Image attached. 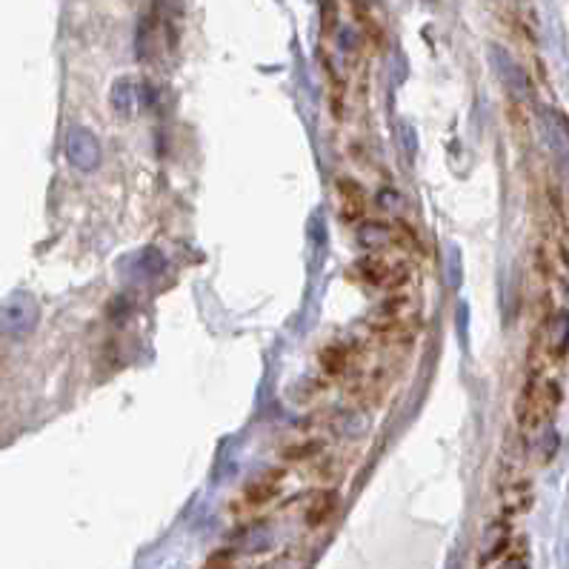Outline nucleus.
<instances>
[{
    "label": "nucleus",
    "instance_id": "1",
    "mask_svg": "<svg viewBox=\"0 0 569 569\" xmlns=\"http://www.w3.org/2000/svg\"><path fill=\"white\" fill-rule=\"evenodd\" d=\"M558 403H561V387L558 381H549V378L536 376L523 383L521 396L516 401V418L521 423V429H538L556 416Z\"/></svg>",
    "mask_w": 569,
    "mask_h": 569
},
{
    "label": "nucleus",
    "instance_id": "2",
    "mask_svg": "<svg viewBox=\"0 0 569 569\" xmlns=\"http://www.w3.org/2000/svg\"><path fill=\"white\" fill-rule=\"evenodd\" d=\"M369 332L383 341H412L418 332V307L409 296H396L383 301L367 321Z\"/></svg>",
    "mask_w": 569,
    "mask_h": 569
},
{
    "label": "nucleus",
    "instance_id": "3",
    "mask_svg": "<svg viewBox=\"0 0 569 569\" xmlns=\"http://www.w3.org/2000/svg\"><path fill=\"white\" fill-rule=\"evenodd\" d=\"M352 274L363 287L381 289V292H398L409 283L412 269L398 261V258H387V254H363L352 263Z\"/></svg>",
    "mask_w": 569,
    "mask_h": 569
},
{
    "label": "nucleus",
    "instance_id": "4",
    "mask_svg": "<svg viewBox=\"0 0 569 569\" xmlns=\"http://www.w3.org/2000/svg\"><path fill=\"white\" fill-rule=\"evenodd\" d=\"M283 478H287V472H283V469H267V472H261L258 478H252V481L241 489V501L247 503L249 509L269 507L274 498L281 496Z\"/></svg>",
    "mask_w": 569,
    "mask_h": 569
},
{
    "label": "nucleus",
    "instance_id": "5",
    "mask_svg": "<svg viewBox=\"0 0 569 569\" xmlns=\"http://www.w3.org/2000/svg\"><path fill=\"white\" fill-rule=\"evenodd\" d=\"M338 503H341V496H338L336 487L316 489L307 498V507H303V523H307V529L327 527L332 521V516L338 512Z\"/></svg>",
    "mask_w": 569,
    "mask_h": 569
},
{
    "label": "nucleus",
    "instance_id": "6",
    "mask_svg": "<svg viewBox=\"0 0 569 569\" xmlns=\"http://www.w3.org/2000/svg\"><path fill=\"white\" fill-rule=\"evenodd\" d=\"M336 198L343 221H361L363 214H367V192H363L361 183L352 181V178H338Z\"/></svg>",
    "mask_w": 569,
    "mask_h": 569
},
{
    "label": "nucleus",
    "instance_id": "7",
    "mask_svg": "<svg viewBox=\"0 0 569 569\" xmlns=\"http://www.w3.org/2000/svg\"><path fill=\"white\" fill-rule=\"evenodd\" d=\"M352 361H356V352L349 343L332 341L321 349V356H318V363L327 372L329 378H343L352 369Z\"/></svg>",
    "mask_w": 569,
    "mask_h": 569
},
{
    "label": "nucleus",
    "instance_id": "8",
    "mask_svg": "<svg viewBox=\"0 0 569 569\" xmlns=\"http://www.w3.org/2000/svg\"><path fill=\"white\" fill-rule=\"evenodd\" d=\"M321 449H323V441H318V438H303V441L289 443V447L281 452V458L289 463L312 461V458L321 456Z\"/></svg>",
    "mask_w": 569,
    "mask_h": 569
},
{
    "label": "nucleus",
    "instance_id": "9",
    "mask_svg": "<svg viewBox=\"0 0 569 569\" xmlns=\"http://www.w3.org/2000/svg\"><path fill=\"white\" fill-rule=\"evenodd\" d=\"M501 569H529V558H527V543H509V549L503 552L501 558Z\"/></svg>",
    "mask_w": 569,
    "mask_h": 569
},
{
    "label": "nucleus",
    "instance_id": "10",
    "mask_svg": "<svg viewBox=\"0 0 569 569\" xmlns=\"http://www.w3.org/2000/svg\"><path fill=\"white\" fill-rule=\"evenodd\" d=\"M203 569H234V552L232 549H218L207 558Z\"/></svg>",
    "mask_w": 569,
    "mask_h": 569
}]
</instances>
